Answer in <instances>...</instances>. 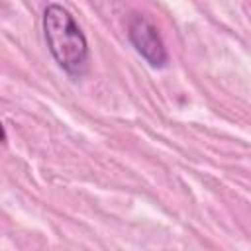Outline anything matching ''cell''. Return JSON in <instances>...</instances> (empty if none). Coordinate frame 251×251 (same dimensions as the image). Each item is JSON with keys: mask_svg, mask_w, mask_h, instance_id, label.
Listing matches in <instances>:
<instances>
[{"mask_svg": "<svg viewBox=\"0 0 251 251\" xmlns=\"http://www.w3.org/2000/svg\"><path fill=\"white\" fill-rule=\"evenodd\" d=\"M43 35L55 63L73 78L88 71V41L73 14L61 4H49L43 12Z\"/></svg>", "mask_w": 251, "mask_h": 251, "instance_id": "obj_1", "label": "cell"}, {"mask_svg": "<svg viewBox=\"0 0 251 251\" xmlns=\"http://www.w3.org/2000/svg\"><path fill=\"white\" fill-rule=\"evenodd\" d=\"M127 37L133 49L153 67L163 69L169 63V53L157 25L143 14H131L127 20Z\"/></svg>", "mask_w": 251, "mask_h": 251, "instance_id": "obj_2", "label": "cell"}]
</instances>
